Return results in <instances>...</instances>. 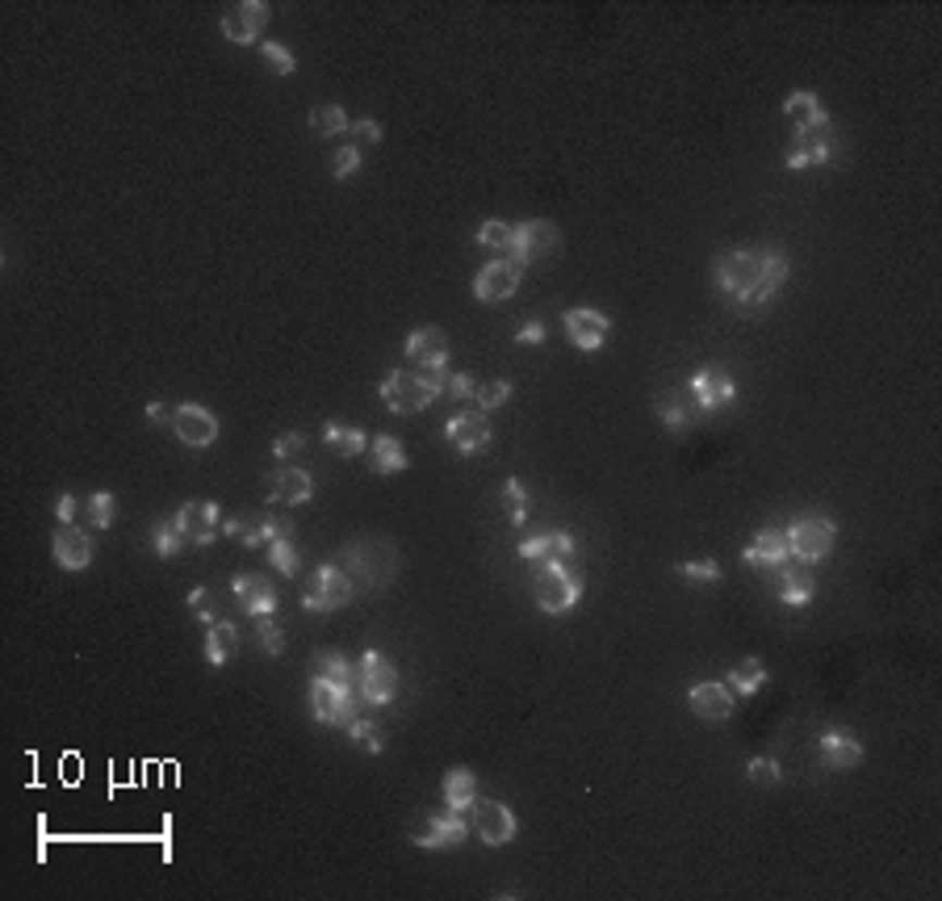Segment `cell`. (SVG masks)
Listing matches in <instances>:
<instances>
[{
  "label": "cell",
  "instance_id": "1",
  "mask_svg": "<svg viewBox=\"0 0 942 901\" xmlns=\"http://www.w3.org/2000/svg\"><path fill=\"white\" fill-rule=\"evenodd\" d=\"M792 273L787 252L783 247H729L712 265V281L742 311H762L767 302L783 290V281Z\"/></svg>",
  "mask_w": 942,
  "mask_h": 901
},
{
  "label": "cell",
  "instance_id": "30",
  "mask_svg": "<svg viewBox=\"0 0 942 901\" xmlns=\"http://www.w3.org/2000/svg\"><path fill=\"white\" fill-rule=\"evenodd\" d=\"M369 465H374V474L390 478V474H403V470H411V458H406V449L399 445V437L381 433V437L369 440Z\"/></svg>",
  "mask_w": 942,
  "mask_h": 901
},
{
  "label": "cell",
  "instance_id": "12",
  "mask_svg": "<svg viewBox=\"0 0 942 901\" xmlns=\"http://www.w3.org/2000/svg\"><path fill=\"white\" fill-rule=\"evenodd\" d=\"M687 394L696 399L700 415H712V411H725L737 399V382H733V374H729L725 365H704V369L692 374Z\"/></svg>",
  "mask_w": 942,
  "mask_h": 901
},
{
  "label": "cell",
  "instance_id": "38",
  "mask_svg": "<svg viewBox=\"0 0 942 901\" xmlns=\"http://www.w3.org/2000/svg\"><path fill=\"white\" fill-rule=\"evenodd\" d=\"M84 524H88V528H97V533H106L109 524H113V520H118V499H113V495L109 491H93L88 495V499H84Z\"/></svg>",
  "mask_w": 942,
  "mask_h": 901
},
{
  "label": "cell",
  "instance_id": "11",
  "mask_svg": "<svg viewBox=\"0 0 942 901\" xmlns=\"http://www.w3.org/2000/svg\"><path fill=\"white\" fill-rule=\"evenodd\" d=\"M562 247V231L549 219H524L512 222V247H507V260L512 265H533L540 256H553Z\"/></svg>",
  "mask_w": 942,
  "mask_h": 901
},
{
  "label": "cell",
  "instance_id": "19",
  "mask_svg": "<svg viewBox=\"0 0 942 901\" xmlns=\"http://www.w3.org/2000/svg\"><path fill=\"white\" fill-rule=\"evenodd\" d=\"M231 592H235V600L240 608L256 621V617H277V608H281V596H277V587H272L269 574H235L231 579Z\"/></svg>",
  "mask_w": 942,
  "mask_h": 901
},
{
  "label": "cell",
  "instance_id": "9",
  "mask_svg": "<svg viewBox=\"0 0 942 901\" xmlns=\"http://www.w3.org/2000/svg\"><path fill=\"white\" fill-rule=\"evenodd\" d=\"M360 709V696H356V683H335L315 675L310 680V713L319 726H348Z\"/></svg>",
  "mask_w": 942,
  "mask_h": 901
},
{
  "label": "cell",
  "instance_id": "16",
  "mask_svg": "<svg viewBox=\"0 0 942 901\" xmlns=\"http://www.w3.org/2000/svg\"><path fill=\"white\" fill-rule=\"evenodd\" d=\"M265 22H269V4L265 0H240V4H231L222 13V38L235 42V47H252V42H260Z\"/></svg>",
  "mask_w": 942,
  "mask_h": 901
},
{
  "label": "cell",
  "instance_id": "20",
  "mask_svg": "<svg viewBox=\"0 0 942 901\" xmlns=\"http://www.w3.org/2000/svg\"><path fill=\"white\" fill-rule=\"evenodd\" d=\"M172 433L188 449H210L218 440V415L210 407H201V403H181L176 415H172Z\"/></svg>",
  "mask_w": 942,
  "mask_h": 901
},
{
  "label": "cell",
  "instance_id": "4",
  "mask_svg": "<svg viewBox=\"0 0 942 901\" xmlns=\"http://www.w3.org/2000/svg\"><path fill=\"white\" fill-rule=\"evenodd\" d=\"M783 537H787V553H792V562H800V567H817V562H825V558L834 553L837 524L825 516V512H800V516L783 528Z\"/></svg>",
  "mask_w": 942,
  "mask_h": 901
},
{
  "label": "cell",
  "instance_id": "39",
  "mask_svg": "<svg viewBox=\"0 0 942 901\" xmlns=\"http://www.w3.org/2000/svg\"><path fill=\"white\" fill-rule=\"evenodd\" d=\"M151 546H156L160 558H176V553L188 549V541H185V533L176 528V520H156V524H151Z\"/></svg>",
  "mask_w": 942,
  "mask_h": 901
},
{
  "label": "cell",
  "instance_id": "27",
  "mask_svg": "<svg viewBox=\"0 0 942 901\" xmlns=\"http://www.w3.org/2000/svg\"><path fill=\"white\" fill-rule=\"evenodd\" d=\"M817 751H821V764L830 771H855L863 764V742L855 734H846V730H825Z\"/></svg>",
  "mask_w": 942,
  "mask_h": 901
},
{
  "label": "cell",
  "instance_id": "57",
  "mask_svg": "<svg viewBox=\"0 0 942 901\" xmlns=\"http://www.w3.org/2000/svg\"><path fill=\"white\" fill-rule=\"evenodd\" d=\"M172 415H176V407H168V403H147V424H156V428L172 424Z\"/></svg>",
  "mask_w": 942,
  "mask_h": 901
},
{
  "label": "cell",
  "instance_id": "44",
  "mask_svg": "<svg viewBox=\"0 0 942 901\" xmlns=\"http://www.w3.org/2000/svg\"><path fill=\"white\" fill-rule=\"evenodd\" d=\"M260 59H265V68L272 76H294L297 72V59L285 42H260Z\"/></svg>",
  "mask_w": 942,
  "mask_h": 901
},
{
  "label": "cell",
  "instance_id": "15",
  "mask_svg": "<svg viewBox=\"0 0 942 901\" xmlns=\"http://www.w3.org/2000/svg\"><path fill=\"white\" fill-rule=\"evenodd\" d=\"M469 818H474V835L482 839L486 847H507L519 835V821L515 814L503 805V801H474V809H469Z\"/></svg>",
  "mask_w": 942,
  "mask_h": 901
},
{
  "label": "cell",
  "instance_id": "18",
  "mask_svg": "<svg viewBox=\"0 0 942 901\" xmlns=\"http://www.w3.org/2000/svg\"><path fill=\"white\" fill-rule=\"evenodd\" d=\"M465 839H469V821H465V814L449 809V805H444V814H431L424 830L411 835V843L424 847V851H453Z\"/></svg>",
  "mask_w": 942,
  "mask_h": 901
},
{
  "label": "cell",
  "instance_id": "14",
  "mask_svg": "<svg viewBox=\"0 0 942 901\" xmlns=\"http://www.w3.org/2000/svg\"><path fill=\"white\" fill-rule=\"evenodd\" d=\"M562 328H565V340H570L574 349L599 353V349L608 344V336H612V319H608L603 311H595V306H574V311L562 315Z\"/></svg>",
  "mask_w": 942,
  "mask_h": 901
},
{
  "label": "cell",
  "instance_id": "22",
  "mask_svg": "<svg viewBox=\"0 0 942 901\" xmlns=\"http://www.w3.org/2000/svg\"><path fill=\"white\" fill-rule=\"evenodd\" d=\"M51 553L54 567H63V571H88V562H93V533L84 524H59L51 537Z\"/></svg>",
  "mask_w": 942,
  "mask_h": 901
},
{
  "label": "cell",
  "instance_id": "24",
  "mask_svg": "<svg viewBox=\"0 0 942 901\" xmlns=\"http://www.w3.org/2000/svg\"><path fill=\"white\" fill-rule=\"evenodd\" d=\"M265 487H269V503H277V508H297V503H310L315 478H310L306 470H297V465H281V470H272Z\"/></svg>",
  "mask_w": 942,
  "mask_h": 901
},
{
  "label": "cell",
  "instance_id": "43",
  "mask_svg": "<svg viewBox=\"0 0 942 901\" xmlns=\"http://www.w3.org/2000/svg\"><path fill=\"white\" fill-rule=\"evenodd\" d=\"M344 730H348L352 742H360V746H365V755H381L386 738H381V730H377V721H369V717H360V713H356Z\"/></svg>",
  "mask_w": 942,
  "mask_h": 901
},
{
  "label": "cell",
  "instance_id": "51",
  "mask_svg": "<svg viewBox=\"0 0 942 901\" xmlns=\"http://www.w3.org/2000/svg\"><path fill=\"white\" fill-rule=\"evenodd\" d=\"M678 574L687 579V583H721V562H712V558H700V562H683Z\"/></svg>",
  "mask_w": 942,
  "mask_h": 901
},
{
  "label": "cell",
  "instance_id": "32",
  "mask_svg": "<svg viewBox=\"0 0 942 901\" xmlns=\"http://www.w3.org/2000/svg\"><path fill=\"white\" fill-rule=\"evenodd\" d=\"M658 419H662L666 433H683V428H692V424L700 419V407H696V399L687 394V386H683L678 394H666V399L658 403Z\"/></svg>",
  "mask_w": 942,
  "mask_h": 901
},
{
  "label": "cell",
  "instance_id": "25",
  "mask_svg": "<svg viewBox=\"0 0 942 901\" xmlns=\"http://www.w3.org/2000/svg\"><path fill=\"white\" fill-rule=\"evenodd\" d=\"M746 562H750L754 571L762 574H775L783 562H792V553H787V537H783V528H758L754 533V541L746 546L742 553Z\"/></svg>",
  "mask_w": 942,
  "mask_h": 901
},
{
  "label": "cell",
  "instance_id": "23",
  "mask_svg": "<svg viewBox=\"0 0 942 901\" xmlns=\"http://www.w3.org/2000/svg\"><path fill=\"white\" fill-rule=\"evenodd\" d=\"M687 705L692 713L700 717V721H712V726H721L733 717V687L729 683H717V680H700L687 687Z\"/></svg>",
  "mask_w": 942,
  "mask_h": 901
},
{
  "label": "cell",
  "instance_id": "40",
  "mask_svg": "<svg viewBox=\"0 0 942 901\" xmlns=\"http://www.w3.org/2000/svg\"><path fill=\"white\" fill-rule=\"evenodd\" d=\"M315 675L335 680V683H356V662H348L340 650H319V655H315Z\"/></svg>",
  "mask_w": 942,
  "mask_h": 901
},
{
  "label": "cell",
  "instance_id": "10",
  "mask_svg": "<svg viewBox=\"0 0 942 901\" xmlns=\"http://www.w3.org/2000/svg\"><path fill=\"white\" fill-rule=\"evenodd\" d=\"M222 537H231L247 549H269L281 537H294V524L277 512H247V516L222 520Z\"/></svg>",
  "mask_w": 942,
  "mask_h": 901
},
{
  "label": "cell",
  "instance_id": "31",
  "mask_svg": "<svg viewBox=\"0 0 942 901\" xmlns=\"http://www.w3.org/2000/svg\"><path fill=\"white\" fill-rule=\"evenodd\" d=\"M235 655H240V629L218 617L215 625H206V662L210 667H227Z\"/></svg>",
  "mask_w": 942,
  "mask_h": 901
},
{
  "label": "cell",
  "instance_id": "47",
  "mask_svg": "<svg viewBox=\"0 0 942 901\" xmlns=\"http://www.w3.org/2000/svg\"><path fill=\"white\" fill-rule=\"evenodd\" d=\"M507 399H512V382H507V378H494V382H482V386H478V394H474V403H478V411H486V415H490V411H494V407H503Z\"/></svg>",
  "mask_w": 942,
  "mask_h": 901
},
{
  "label": "cell",
  "instance_id": "56",
  "mask_svg": "<svg viewBox=\"0 0 942 901\" xmlns=\"http://www.w3.org/2000/svg\"><path fill=\"white\" fill-rule=\"evenodd\" d=\"M545 336H549V331H545V324H540V319H533V324H524V328L515 331V344H545Z\"/></svg>",
  "mask_w": 942,
  "mask_h": 901
},
{
  "label": "cell",
  "instance_id": "8",
  "mask_svg": "<svg viewBox=\"0 0 942 901\" xmlns=\"http://www.w3.org/2000/svg\"><path fill=\"white\" fill-rule=\"evenodd\" d=\"M533 587H537V608L549 612V617H565L570 608H578V600H583V579L570 574L565 562H545Z\"/></svg>",
  "mask_w": 942,
  "mask_h": 901
},
{
  "label": "cell",
  "instance_id": "35",
  "mask_svg": "<svg viewBox=\"0 0 942 901\" xmlns=\"http://www.w3.org/2000/svg\"><path fill=\"white\" fill-rule=\"evenodd\" d=\"M783 118H792L796 126H808V122H821V118H830V113L817 101V93L796 88V93H787V101H783Z\"/></svg>",
  "mask_w": 942,
  "mask_h": 901
},
{
  "label": "cell",
  "instance_id": "52",
  "mask_svg": "<svg viewBox=\"0 0 942 901\" xmlns=\"http://www.w3.org/2000/svg\"><path fill=\"white\" fill-rule=\"evenodd\" d=\"M188 608H193V617H197L201 625H215L218 621L215 592H210V587H193V592H188Z\"/></svg>",
  "mask_w": 942,
  "mask_h": 901
},
{
  "label": "cell",
  "instance_id": "21",
  "mask_svg": "<svg viewBox=\"0 0 942 901\" xmlns=\"http://www.w3.org/2000/svg\"><path fill=\"white\" fill-rule=\"evenodd\" d=\"M519 265H512L507 256H499V260H490V265H482L478 269V277H474V299L486 302V306H494V302H507L519 290Z\"/></svg>",
  "mask_w": 942,
  "mask_h": 901
},
{
  "label": "cell",
  "instance_id": "54",
  "mask_svg": "<svg viewBox=\"0 0 942 901\" xmlns=\"http://www.w3.org/2000/svg\"><path fill=\"white\" fill-rule=\"evenodd\" d=\"M297 453H306V437L302 433H281V437L272 440V458L277 462H290Z\"/></svg>",
  "mask_w": 942,
  "mask_h": 901
},
{
  "label": "cell",
  "instance_id": "49",
  "mask_svg": "<svg viewBox=\"0 0 942 901\" xmlns=\"http://www.w3.org/2000/svg\"><path fill=\"white\" fill-rule=\"evenodd\" d=\"M256 642H260V650L272 658L285 650V633H281V625H277L272 617H256Z\"/></svg>",
  "mask_w": 942,
  "mask_h": 901
},
{
  "label": "cell",
  "instance_id": "28",
  "mask_svg": "<svg viewBox=\"0 0 942 901\" xmlns=\"http://www.w3.org/2000/svg\"><path fill=\"white\" fill-rule=\"evenodd\" d=\"M771 579H775V596H780L787 608H805V604L812 600V592H817L812 567H800V562H783Z\"/></svg>",
  "mask_w": 942,
  "mask_h": 901
},
{
  "label": "cell",
  "instance_id": "34",
  "mask_svg": "<svg viewBox=\"0 0 942 901\" xmlns=\"http://www.w3.org/2000/svg\"><path fill=\"white\" fill-rule=\"evenodd\" d=\"M323 440L331 449H340V458H360V453H369V433H365V428H352V424H340V419H327Z\"/></svg>",
  "mask_w": 942,
  "mask_h": 901
},
{
  "label": "cell",
  "instance_id": "5",
  "mask_svg": "<svg viewBox=\"0 0 942 901\" xmlns=\"http://www.w3.org/2000/svg\"><path fill=\"white\" fill-rule=\"evenodd\" d=\"M399 687H403L399 667L381 655V650H365V655H360V662H356V696H360V705L386 709V705L399 701Z\"/></svg>",
  "mask_w": 942,
  "mask_h": 901
},
{
  "label": "cell",
  "instance_id": "13",
  "mask_svg": "<svg viewBox=\"0 0 942 901\" xmlns=\"http://www.w3.org/2000/svg\"><path fill=\"white\" fill-rule=\"evenodd\" d=\"M176 528L185 533L188 549L193 546H215L218 537H222V508H218L215 499H188L185 508L176 512Z\"/></svg>",
  "mask_w": 942,
  "mask_h": 901
},
{
  "label": "cell",
  "instance_id": "50",
  "mask_svg": "<svg viewBox=\"0 0 942 901\" xmlns=\"http://www.w3.org/2000/svg\"><path fill=\"white\" fill-rule=\"evenodd\" d=\"M348 135H352V143L365 151V147H377V143L386 138V131H381V122H377V118H356Z\"/></svg>",
  "mask_w": 942,
  "mask_h": 901
},
{
  "label": "cell",
  "instance_id": "3",
  "mask_svg": "<svg viewBox=\"0 0 942 901\" xmlns=\"http://www.w3.org/2000/svg\"><path fill=\"white\" fill-rule=\"evenodd\" d=\"M344 571L352 574L356 592H386L399 579V549L386 537H360L344 549Z\"/></svg>",
  "mask_w": 942,
  "mask_h": 901
},
{
  "label": "cell",
  "instance_id": "33",
  "mask_svg": "<svg viewBox=\"0 0 942 901\" xmlns=\"http://www.w3.org/2000/svg\"><path fill=\"white\" fill-rule=\"evenodd\" d=\"M478 801V776L469 767H449L444 776V805L457 809V814H469Z\"/></svg>",
  "mask_w": 942,
  "mask_h": 901
},
{
  "label": "cell",
  "instance_id": "6",
  "mask_svg": "<svg viewBox=\"0 0 942 901\" xmlns=\"http://www.w3.org/2000/svg\"><path fill=\"white\" fill-rule=\"evenodd\" d=\"M837 160V131L830 118H821V122H808V126H796V135H792V147H787V156H783V168H792V172H800V168H821Z\"/></svg>",
  "mask_w": 942,
  "mask_h": 901
},
{
  "label": "cell",
  "instance_id": "36",
  "mask_svg": "<svg viewBox=\"0 0 942 901\" xmlns=\"http://www.w3.org/2000/svg\"><path fill=\"white\" fill-rule=\"evenodd\" d=\"M310 131L319 138H340L352 131V118L344 113V106H319V110H310Z\"/></svg>",
  "mask_w": 942,
  "mask_h": 901
},
{
  "label": "cell",
  "instance_id": "17",
  "mask_svg": "<svg viewBox=\"0 0 942 901\" xmlns=\"http://www.w3.org/2000/svg\"><path fill=\"white\" fill-rule=\"evenodd\" d=\"M444 437L449 445L457 449L461 458H474V453H482L490 437H494V428H490V415L486 411H457L449 424H444Z\"/></svg>",
  "mask_w": 942,
  "mask_h": 901
},
{
  "label": "cell",
  "instance_id": "42",
  "mask_svg": "<svg viewBox=\"0 0 942 901\" xmlns=\"http://www.w3.org/2000/svg\"><path fill=\"white\" fill-rule=\"evenodd\" d=\"M503 508H507L512 528H524V524H528V491H524L519 478H507V483H503Z\"/></svg>",
  "mask_w": 942,
  "mask_h": 901
},
{
  "label": "cell",
  "instance_id": "46",
  "mask_svg": "<svg viewBox=\"0 0 942 901\" xmlns=\"http://www.w3.org/2000/svg\"><path fill=\"white\" fill-rule=\"evenodd\" d=\"M478 244L490 247V252H507V247H512V222L486 219L482 227H478Z\"/></svg>",
  "mask_w": 942,
  "mask_h": 901
},
{
  "label": "cell",
  "instance_id": "53",
  "mask_svg": "<svg viewBox=\"0 0 942 901\" xmlns=\"http://www.w3.org/2000/svg\"><path fill=\"white\" fill-rule=\"evenodd\" d=\"M478 378L474 374H449V386H444V394H453L457 403H474V394H478Z\"/></svg>",
  "mask_w": 942,
  "mask_h": 901
},
{
  "label": "cell",
  "instance_id": "48",
  "mask_svg": "<svg viewBox=\"0 0 942 901\" xmlns=\"http://www.w3.org/2000/svg\"><path fill=\"white\" fill-rule=\"evenodd\" d=\"M360 160H365V151H360L356 143H344V147L331 156V176H335V181H348V176L360 172Z\"/></svg>",
  "mask_w": 942,
  "mask_h": 901
},
{
  "label": "cell",
  "instance_id": "29",
  "mask_svg": "<svg viewBox=\"0 0 942 901\" xmlns=\"http://www.w3.org/2000/svg\"><path fill=\"white\" fill-rule=\"evenodd\" d=\"M406 361L415 369H428V365H449V336L440 328H419L406 336Z\"/></svg>",
  "mask_w": 942,
  "mask_h": 901
},
{
  "label": "cell",
  "instance_id": "2",
  "mask_svg": "<svg viewBox=\"0 0 942 901\" xmlns=\"http://www.w3.org/2000/svg\"><path fill=\"white\" fill-rule=\"evenodd\" d=\"M449 386V365H428V369H390L377 394L394 415H415L424 411L431 399H440Z\"/></svg>",
  "mask_w": 942,
  "mask_h": 901
},
{
  "label": "cell",
  "instance_id": "26",
  "mask_svg": "<svg viewBox=\"0 0 942 901\" xmlns=\"http://www.w3.org/2000/svg\"><path fill=\"white\" fill-rule=\"evenodd\" d=\"M570 553H578V541H574L570 533H562V528H549V533H540V537H524V541H519V558H524V562H537V567H545V562H565Z\"/></svg>",
  "mask_w": 942,
  "mask_h": 901
},
{
  "label": "cell",
  "instance_id": "41",
  "mask_svg": "<svg viewBox=\"0 0 942 901\" xmlns=\"http://www.w3.org/2000/svg\"><path fill=\"white\" fill-rule=\"evenodd\" d=\"M265 553H269L272 571L281 574V579H297V574H302V558H297L294 537H281V541H272Z\"/></svg>",
  "mask_w": 942,
  "mask_h": 901
},
{
  "label": "cell",
  "instance_id": "37",
  "mask_svg": "<svg viewBox=\"0 0 942 901\" xmlns=\"http://www.w3.org/2000/svg\"><path fill=\"white\" fill-rule=\"evenodd\" d=\"M729 687L733 692H742V696H754L758 687H767V667H762V658H742L733 671H729Z\"/></svg>",
  "mask_w": 942,
  "mask_h": 901
},
{
  "label": "cell",
  "instance_id": "7",
  "mask_svg": "<svg viewBox=\"0 0 942 901\" xmlns=\"http://www.w3.org/2000/svg\"><path fill=\"white\" fill-rule=\"evenodd\" d=\"M356 600V583H352V574L344 567H335V562H323L319 571L310 574V583H306V592H302V608L306 612H340V608H348Z\"/></svg>",
  "mask_w": 942,
  "mask_h": 901
},
{
  "label": "cell",
  "instance_id": "45",
  "mask_svg": "<svg viewBox=\"0 0 942 901\" xmlns=\"http://www.w3.org/2000/svg\"><path fill=\"white\" fill-rule=\"evenodd\" d=\"M746 776H750L754 789H780L783 767L775 764V759H767V755H758V759H750V764H746Z\"/></svg>",
  "mask_w": 942,
  "mask_h": 901
},
{
  "label": "cell",
  "instance_id": "55",
  "mask_svg": "<svg viewBox=\"0 0 942 901\" xmlns=\"http://www.w3.org/2000/svg\"><path fill=\"white\" fill-rule=\"evenodd\" d=\"M84 508V499L76 495H59V503H54V512H59V524H76V512Z\"/></svg>",
  "mask_w": 942,
  "mask_h": 901
}]
</instances>
